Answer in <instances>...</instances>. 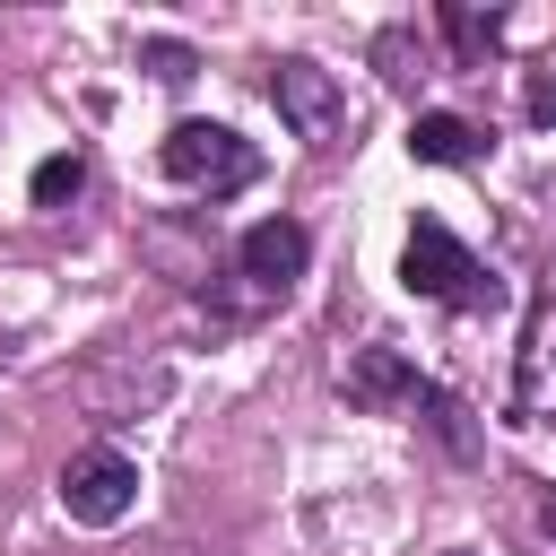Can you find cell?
<instances>
[{
  "mask_svg": "<svg viewBox=\"0 0 556 556\" xmlns=\"http://www.w3.org/2000/svg\"><path fill=\"white\" fill-rule=\"evenodd\" d=\"M408 156H417V165H469V156H478V130H469L460 113H417V122H408Z\"/></svg>",
  "mask_w": 556,
  "mask_h": 556,
  "instance_id": "obj_7",
  "label": "cell"
},
{
  "mask_svg": "<svg viewBox=\"0 0 556 556\" xmlns=\"http://www.w3.org/2000/svg\"><path fill=\"white\" fill-rule=\"evenodd\" d=\"M130 504H139V469H130L122 452H78V460L61 469V513H70L78 530H113Z\"/></svg>",
  "mask_w": 556,
  "mask_h": 556,
  "instance_id": "obj_4",
  "label": "cell"
},
{
  "mask_svg": "<svg viewBox=\"0 0 556 556\" xmlns=\"http://www.w3.org/2000/svg\"><path fill=\"white\" fill-rule=\"evenodd\" d=\"M513 391H521V408L530 417H556V304L530 321V339H521V374H513Z\"/></svg>",
  "mask_w": 556,
  "mask_h": 556,
  "instance_id": "obj_6",
  "label": "cell"
},
{
  "mask_svg": "<svg viewBox=\"0 0 556 556\" xmlns=\"http://www.w3.org/2000/svg\"><path fill=\"white\" fill-rule=\"evenodd\" d=\"M78 191H87V156H78V148L35 165V208H61V200H78Z\"/></svg>",
  "mask_w": 556,
  "mask_h": 556,
  "instance_id": "obj_9",
  "label": "cell"
},
{
  "mask_svg": "<svg viewBox=\"0 0 556 556\" xmlns=\"http://www.w3.org/2000/svg\"><path fill=\"white\" fill-rule=\"evenodd\" d=\"M139 61H148L165 87H182V78H191V43H165V35H156V43H139Z\"/></svg>",
  "mask_w": 556,
  "mask_h": 556,
  "instance_id": "obj_10",
  "label": "cell"
},
{
  "mask_svg": "<svg viewBox=\"0 0 556 556\" xmlns=\"http://www.w3.org/2000/svg\"><path fill=\"white\" fill-rule=\"evenodd\" d=\"M235 261H243V278H252L261 295H287V287L304 278V261H313V235H304L295 217H261V226H243Z\"/></svg>",
  "mask_w": 556,
  "mask_h": 556,
  "instance_id": "obj_5",
  "label": "cell"
},
{
  "mask_svg": "<svg viewBox=\"0 0 556 556\" xmlns=\"http://www.w3.org/2000/svg\"><path fill=\"white\" fill-rule=\"evenodd\" d=\"M156 156H165V174H174V182H191V191H243V182L261 174L252 139H235L226 122H174Z\"/></svg>",
  "mask_w": 556,
  "mask_h": 556,
  "instance_id": "obj_2",
  "label": "cell"
},
{
  "mask_svg": "<svg viewBox=\"0 0 556 556\" xmlns=\"http://www.w3.org/2000/svg\"><path fill=\"white\" fill-rule=\"evenodd\" d=\"M348 391H356V400H391V391H400V400L417 408V391H426V382H417V374H408L400 356H382V348H365V356L348 365Z\"/></svg>",
  "mask_w": 556,
  "mask_h": 556,
  "instance_id": "obj_8",
  "label": "cell"
},
{
  "mask_svg": "<svg viewBox=\"0 0 556 556\" xmlns=\"http://www.w3.org/2000/svg\"><path fill=\"white\" fill-rule=\"evenodd\" d=\"M443 26H452L460 52H486V43H495V17H478V9H443Z\"/></svg>",
  "mask_w": 556,
  "mask_h": 556,
  "instance_id": "obj_11",
  "label": "cell"
},
{
  "mask_svg": "<svg viewBox=\"0 0 556 556\" xmlns=\"http://www.w3.org/2000/svg\"><path fill=\"white\" fill-rule=\"evenodd\" d=\"M400 278H408V295H434V304H495V278L478 269V252H469L443 217H417V226H408Z\"/></svg>",
  "mask_w": 556,
  "mask_h": 556,
  "instance_id": "obj_1",
  "label": "cell"
},
{
  "mask_svg": "<svg viewBox=\"0 0 556 556\" xmlns=\"http://www.w3.org/2000/svg\"><path fill=\"white\" fill-rule=\"evenodd\" d=\"M530 122H556V78H547V70L530 78Z\"/></svg>",
  "mask_w": 556,
  "mask_h": 556,
  "instance_id": "obj_12",
  "label": "cell"
},
{
  "mask_svg": "<svg viewBox=\"0 0 556 556\" xmlns=\"http://www.w3.org/2000/svg\"><path fill=\"white\" fill-rule=\"evenodd\" d=\"M269 104H278V122H287L295 139H313V148H339V139H348V87H339L321 61H278V70H269Z\"/></svg>",
  "mask_w": 556,
  "mask_h": 556,
  "instance_id": "obj_3",
  "label": "cell"
}]
</instances>
